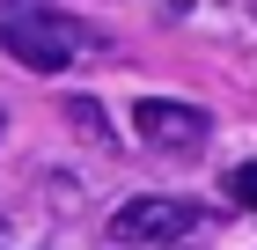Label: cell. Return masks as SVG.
I'll list each match as a JSON object with an SVG mask.
<instances>
[{
	"label": "cell",
	"mask_w": 257,
	"mask_h": 250,
	"mask_svg": "<svg viewBox=\"0 0 257 250\" xmlns=\"http://www.w3.org/2000/svg\"><path fill=\"white\" fill-rule=\"evenodd\" d=\"M0 44H8V59H22L30 74H59L74 52H96L103 37L88 22L44 8V0H0Z\"/></svg>",
	"instance_id": "obj_1"
},
{
	"label": "cell",
	"mask_w": 257,
	"mask_h": 250,
	"mask_svg": "<svg viewBox=\"0 0 257 250\" xmlns=\"http://www.w3.org/2000/svg\"><path fill=\"white\" fill-rule=\"evenodd\" d=\"M198 228V206L191 199H125L110 213V243L125 250H162V243H184Z\"/></svg>",
	"instance_id": "obj_2"
},
{
	"label": "cell",
	"mask_w": 257,
	"mask_h": 250,
	"mask_svg": "<svg viewBox=\"0 0 257 250\" xmlns=\"http://www.w3.org/2000/svg\"><path fill=\"white\" fill-rule=\"evenodd\" d=\"M133 125H140V140L155 154H198L206 133H213V118L198 111V103H177V96H140Z\"/></svg>",
	"instance_id": "obj_3"
},
{
	"label": "cell",
	"mask_w": 257,
	"mask_h": 250,
	"mask_svg": "<svg viewBox=\"0 0 257 250\" xmlns=\"http://www.w3.org/2000/svg\"><path fill=\"white\" fill-rule=\"evenodd\" d=\"M66 118H74V133H81V140H96V147L110 154V118H103L88 96H66Z\"/></svg>",
	"instance_id": "obj_4"
},
{
	"label": "cell",
	"mask_w": 257,
	"mask_h": 250,
	"mask_svg": "<svg viewBox=\"0 0 257 250\" xmlns=\"http://www.w3.org/2000/svg\"><path fill=\"white\" fill-rule=\"evenodd\" d=\"M228 192H235L242 206H257V162H250V170H235V177H228Z\"/></svg>",
	"instance_id": "obj_5"
}]
</instances>
